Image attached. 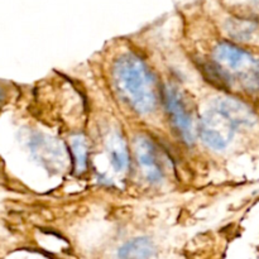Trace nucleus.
<instances>
[{"label": "nucleus", "mask_w": 259, "mask_h": 259, "mask_svg": "<svg viewBox=\"0 0 259 259\" xmlns=\"http://www.w3.org/2000/svg\"><path fill=\"white\" fill-rule=\"evenodd\" d=\"M2 99H3V90L0 89V100H2Z\"/></svg>", "instance_id": "obj_11"}, {"label": "nucleus", "mask_w": 259, "mask_h": 259, "mask_svg": "<svg viewBox=\"0 0 259 259\" xmlns=\"http://www.w3.org/2000/svg\"><path fill=\"white\" fill-rule=\"evenodd\" d=\"M223 30L230 42L237 45H259V19L250 15L235 14L225 18Z\"/></svg>", "instance_id": "obj_6"}, {"label": "nucleus", "mask_w": 259, "mask_h": 259, "mask_svg": "<svg viewBox=\"0 0 259 259\" xmlns=\"http://www.w3.org/2000/svg\"><path fill=\"white\" fill-rule=\"evenodd\" d=\"M210 65L223 86H238L249 95L259 96V57L252 51L230 40H219L212 47Z\"/></svg>", "instance_id": "obj_3"}, {"label": "nucleus", "mask_w": 259, "mask_h": 259, "mask_svg": "<svg viewBox=\"0 0 259 259\" xmlns=\"http://www.w3.org/2000/svg\"><path fill=\"white\" fill-rule=\"evenodd\" d=\"M71 154L76 174L86 172L89 164V143L85 136L75 134L71 137Z\"/></svg>", "instance_id": "obj_10"}, {"label": "nucleus", "mask_w": 259, "mask_h": 259, "mask_svg": "<svg viewBox=\"0 0 259 259\" xmlns=\"http://www.w3.org/2000/svg\"><path fill=\"white\" fill-rule=\"evenodd\" d=\"M32 144L33 152L37 153L38 158L45 162L48 168H62L66 161V153L65 148L57 139H51L39 134L32 139Z\"/></svg>", "instance_id": "obj_8"}, {"label": "nucleus", "mask_w": 259, "mask_h": 259, "mask_svg": "<svg viewBox=\"0 0 259 259\" xmlns=\"http://www.w3.org/2000/svg\"><path fill=\"white\" fill-rule=\"evenodd\" d=\"M162 103L179 138L187 146H192L196 141L199 123L186 94L180 86L168 82L162 88Z\"/></svg>", "instance_id": "obj_4"}, {"label": "nucleus", "mask_w": 259, "mask_h": 259, "mask_svg": "<svg viewBox=\"0 0 259 259\" xmlns=\"http://www.w3.org/2000/svg\"><path fill=\"white\" fill-rule=\"evenodd\" d=\"M134 153L144 180L152 186L163 184L167 176V158L158 144L146 134H138L134 138Z\"/></svg>", "instance_id": "obj_5"}, {"label": "nucleus", "mask_w": 259, "mask_h": 259, "mask_svg": "<svg viewBox=\"0 0 259 259\" xmlns=\"http://www.w3.org/2000/svg\"><path fill=\"white\" fill-rule=\"evenodd\" d=\"M257 114L248 104L235 98H220L205 110L197 125V136L209 149L227 151L239 128L257 124Z\"/></svg>", "instance_id": "obj_2"}, {"label": "nucleus", "mask_w": 259, "mask_h": 259, "mask_svg": "<svg viewBox=\"0 0 259 259\" xmlns=\"http://www.w3.org/2000/svg\"><path fill=\"white\" fill-rule=\"evenodd\" d=\"M105 149L111 168L119 175L125 174L131 166V154L123 134L118 131L110 132L106 137Z\"/></svg>", "instance_id": "obj_7"}, {"label": "nucleus", "mask_w": 259, "mask_h": 259, "mask_svg": "<svg viewBox=\"0 0 259 259\" xmlns=\"http://www.w3.org/2000/svg\"><path fill=\"white\" fill-rule=\"evenodd\" d=\"M111 82L118 98L139 116L154 114L162 89L147 61L133 51L120 53L111 65Z\"/></svg>", "instance_id": "obj_1"}, {"label": "nucleus", "mask_w": 259, "mask_h": 259, "mask_svg": "<svg viewBox=\"0 0 259 259\" xmlns=\"http://www.w3.org/2000/svg\"><path fill=\"white\" fill-rule=\"evenodd\" d=\"M157 247L148 237H137L124 243L116 252L118 259H154Z\"/></svg>", "instance_id": "obj_9"}]
</instances>
